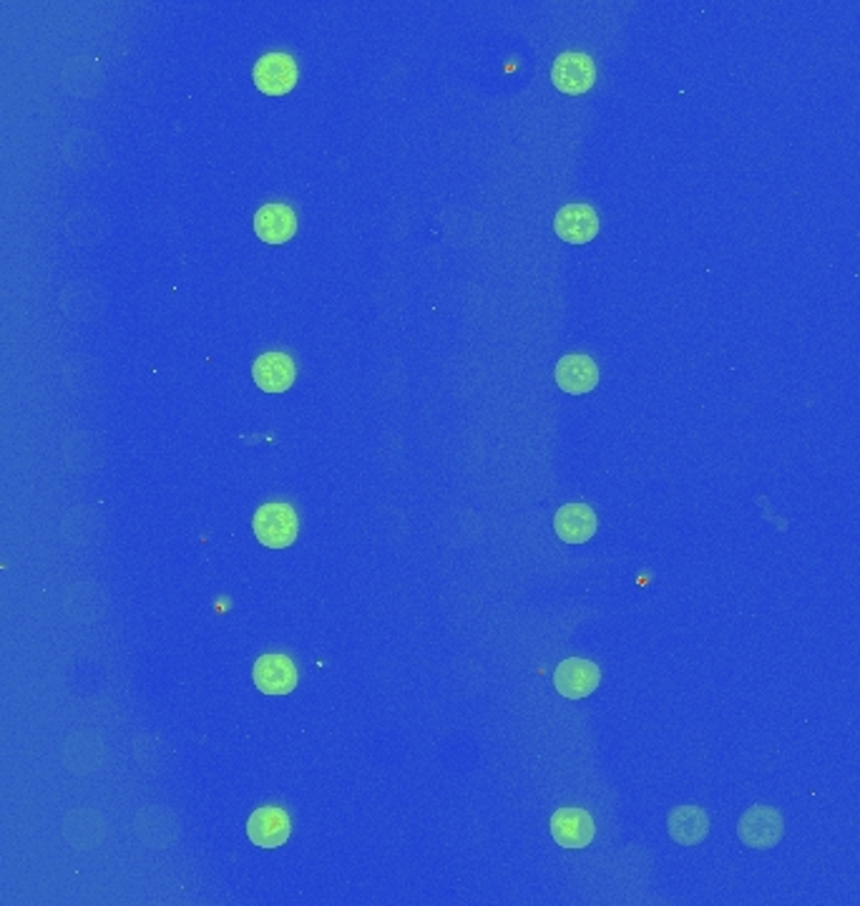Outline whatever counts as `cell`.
<instances>
[{"mask_svg":"<svg viewBox=\"0 0 860 906\" xmlns=\"http://www.w3.org/2000/svg\"><path fill=\"white\" fill-rule=\"evenodd\" d=\"M252 528L262 546H270V550H287L290 544H295L300 534V519L292 504L270 502L262 504L257 512H254Z\"/></svg>","mask_w":860,"mask_h":906,"instance_id":"6da1fadb","label":"cell"},{"mask_svg":"<svg viewBox=\"0 0 860 906\" xmlns=\"http://www.w3.org/2000/svg\"><path fill=\"white\" fill-rule=\"evenodd\" d=\"M737 836H740V842L745 846L755 848V852H770V848L778 846L782 842V836H786V824H782L778 808L752 806L745 811V816L740 818Z\"/></svg>","mask_w":860,"mask_h":906,"instance_id":"7a4b0ae2","label":"cell"},{"mask_svg":"<svg viewBox=\"0 0 860 906\" xmlns=\"http://www.w3.org/2000/svg\"><path fill=\"white\" fill-rule=\"evenodd\" d=\"M554 87L569 97H581L597 83V63L581 51H566L552 63Z\"/></svg>","mask_w":860,"mask_h":906,"instance_id":"3957f363","label":"cell"},{"mask_svg":"<svg viewBox=\"0 0 860 906\" xmlns=\"http://www.w3.org/2000/svg\"><path fill=\"white\" fill-rule=\"evenodd\" d=\"M601 683V670L597 663L584 657H566L559 667L554 670V687L566 701H584L591 693H597Z\"/></svg>","mask_w":860,"mask_h":906,"instance_id":"277c9868","label":"cell"},{"mask_svg":"<svg viewBox=\"0 0 860 906\" xmlns=\"http://www.w3.org/2000/svg\"><path fill=\"white\" fill-rule=\"evenodd\" d=\"M252 79L257 83V89L267 97H282V93H290L297 87L300 71L297 61L292 59L290 53H264L262 59L254 63Z\"/></svg>","mask_w":860,"mask_h":906,"instance_id":"5b68a950","label":"cell"},{"mask_svg":"<svg viewBox=\"0 0 860 906\" xmlns=\"http://www.w3.org/2000/svg\"><path fill=\"white\" fill-rule=\"evenodd\" d=\"M252 680L262 695H290L300 683L295 660L287 655H262L252 667Z\"/></svg>","mask_w":860,"mask_h":906,"instance_id":"8992f818","label":"cell"},{"mask_svg":"<svg viewBox=\"0 0 860 906\" xmlns=\"http://www.w3.org/2000/svg\"><path fill=\"white\" fill-rule=\"evenodd\" d=\"M552 836L561 848H586L597 836V826L589 811L559 808L552 816Z\"/></svg>","mask_w":860,"mask_h":906,"instance_id":"52a82bcc","label":"cell"},{"mask_svg":"<svg viewBox=\"0 0 860 906\" xmlns=\"http://www.w3.org/2000/svg\"><path fill=\"white\" fill-rule=\"evenodd\" d=\"M599 214L589 204H566L556 212L554 232L569 244H586L599 234Z\"/></svg>","mask_w":860,"mask_h":906,"instance_id":"ba28073f","label":"cell"},{"mask_svg":"<svg viewBox=\"0 0 860 906\" xmlns=\"http://www.w3.org/2000/svg\"><path fill=\"white\" fill-rule=\"evenodd\" d=\"M292 834L290 816L277 806L257 808L247 821V838L260 848H280Z\"/></svg>","mask_w":860,"mask_h":906,"instance_id":"9c48e42d","label":"cell"},{"mask_svg":"<svg viewBox=\"0 0 860 906\" xmlns=\"http://www.w3.org/2000/svg\"><path fill=\"white\" fill-rule=\"evenodd\" d=\"M554 378L556 385H559L564 393L584 395L591 393L599 385V365L591 361V355L569 353L556 363Z\"/></svg>","mask_w":860,"mask_h":906,"instance_id":"30bf717a","label":"cell"},{"mask_svg":"<svg viewBox=\"0 0 860 906\" xmlns=\"http://www.w3.org/2000/svg\"><path fill=\"white\" fill-rule=\"evenodd\" d=\"M252 378L264 393H285L297 378V365L287 353H262L252 363Z\"/></svg>","mask_w":860,"mask_h":906,"instance_id":"8fae6325","label":"cell"},{"mask_svg":"<svg viewBox=\"0 0 860 906\" xmlns=\"http://www.w3.org/2000/svg\"><path fill=\"white\" fill-rule=\"evenodd\" d=\"M254 232L257 238L267 244H285L287 240L295 238L297 232V217L292 212V207L272 202L264 204L254 214Z\"/></svg>","mask_w":860,"mask_h":906,"instance_id":"7c38bea8","label":"cell"},{"mask_svg":"<svg viewBox=\"0 0 860 906\" xmlns=\"http://www.w3.org/2000/svg\"><path fill=\"white\" fill-rule=\"evenodd\" d=\"M669 838L679 846H697L710 834V816L699 806H677L667 816Z\"/></svg>","mask_w":860,"mask_h":906,"instance_id":"4fadbf2b","label":"cell"},{"mask_svg":"<svg viewBox=\"0 0 860 906\" xmlns=\"http://www.w3.org/2000/svg\"><path fill=\"white\" fill-rule=\"evenodd\" d=\"M597 514L586 504H566L554 516V528L566 544H584L597 534Z\"/></svg>","mask_w":860,"mask_h":906,"instance_id":"5bb4252c","label":"cell"}]
</instances>
